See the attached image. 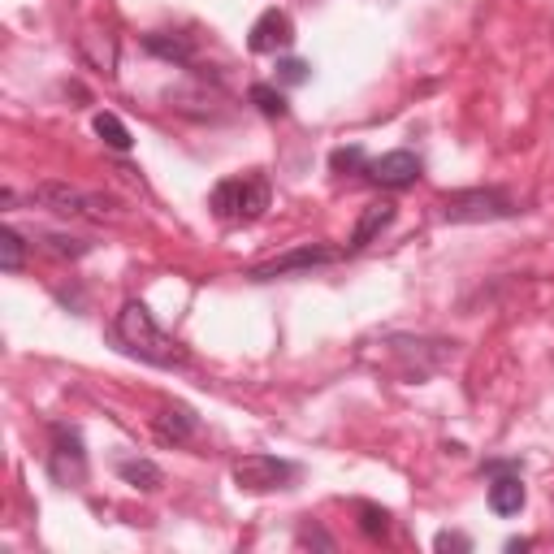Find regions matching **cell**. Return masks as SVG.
<instances>
[{"label": "cell", "instance_id": "cell-8", "mask_svg": "<svg viewBox=\"0 0 554 554\" xmlns=\"http://www.w3.org/2000/svg\"><path fill=\"white\" fill-rule=\"evenodd\" d=\"M420 156L416 152H386V156H377L373 165H368V178L377 182V187H390V191H403V187H412V182L420 178Z\"/></svg>", "mask_w": 554, "mask_h": 554}, {"label": "cell", "instance_id": "cell-10", "mask_svg": "<svg viewBox=\"0 0 554 554\" xmlns=\"http://www.w3.org/2000/svg\"><path fill=\"white\" fill-rule=\"evenodd\" d=\"M524 481L520 472H498V477L490 481V507L498 511V516H520L524 511Z\"/></svg>", "mask_w": 554, "mask_h": 554}, {"label": "cell", "instance_id": "cell-16", "mask_svg": "<svg viewBox=\"0 0 554 554\" xmlns=\"http://www.w3.org/2000/svg\"><path fill=\"white\" fill-rule=\"evenodd\" d=\"M355 511H360V529L364 537H386L390 533V511L386 507H377V503H355Z\"/></svg>", "mask_w": 554, "mask_h": 554}, {"label": "cell", "instance_id": "cell-21", "mask_svg": "<svg viewBox=\"0 0 554 554\" xmlns=\"http://www.w3.org/2000/svg\"><path fill=\"white\" fill-rule=\"evenodd\" d=\"M438 550H472V542L464 533H438V542H433Z\"/></svg>", "mask_w": 554, "mask_h": 554}, {"label": "cell", "instance_id": "cell-1", "mask_svg": "<svg viewBox=\"0 0 554 554\" xmlns=\"http://www.w3.org/2000/svg\"><path fill=\"white\" fill-rule=\"evenodd\" d=\"M113 334L117 342L135 355V360L143 364H156V368H187L191 364V355L187 347H182L178 338H169L161 325H156V316L148 312V303H139V299H130L122 312H117V321H113Z\"/></svg>", "mask_w": 554, "mask_h": 554}, {"label": "cell", "instance_id": "cell-18", "mask_svg": "<svg viewBox=\"0 0 554 554\" xmlns=\"http://www.w3.org/2000/svg\"><path fill=\"white\" fill-rule=\"evenodd\" d=\"M48 252H57V256H70V260H78V256H87L91 252V243H83V239H61V234H48Z\"/></svg>", "mask_w": 554, "mask_h": 554}, {"label": "cell", "instance_id": "cell-5", "mask_svg": "<svg viewBox=\"0 0 554 554\" xmlns=\"http://www.w3.org/2000/svg\"><path fill=\"white\" fill-rule=\"evenodd\" d=\"M230 477L243 494H269V490H286V481L295 477V464H286L277 455H243Z\"/></svg>", "mask_w": 554, "mask_h": 554}, {"label": "cell", "instance_id": "cell-13", "mask_svg": "<svg viewBox=\"0 0 554 554\" xmlns=\"http://www.w3.org/2000/svg\"><path fill=\"white\" fill-rule=\"evenodd\" d=\"M143 48L152 52V57H165V61H174V65H191L195 57V44L191 39H182V35H143Z\"/></svg>", "mask_w": 554, "mask_h": 554}, {"label": "cell", "instance_id": "cell-20", "mask_svg": "<svg viewBox=\"0 0 554 554\" xmlns=\"http://www.w3.org/2000/svg\"><path fill=\"white\" fill-rule=\"evenodd\" d=\"M277 70H282V83H303L308 78V61H282Z\"/></svg>", "mask_w": 554, "mask_h": 554}, {"label": "cell", "instance_id": "cell-9", "mask_svg": "<svg viewBox=\"0 0 554 554\" xmlns=\"http://www.w3.org/2000/svg\"><path fill=\"white\" fill-rule=\"evenodd\" d=\"M195 429H200V420H195L191 407H161V412L152 416V433H156V442H165V446L191 442Z\"/></svg>", "mask_w": 554, "mask_h": 554}, {"label": "cell", "instance_id": "cell-14", "mask_svg": "<svg viewBox=\"0 0 554 554\" xmlns=\"http://www.w3.org/2000/svg\"><path fill=\"white\" fill-rule=\"evenodd\" d=\"M96 135L109 143L113 152H130V143H135V139H130V130H126V122H122V117H113V113H96Z\"/></svg>", "mask_w": 554, "mask_h": 554}, {"label": "cell", "instance_id": "cell-7", "mask_svg": "<svg viewBox=\"0 0 554 554\" xmlns=\"http://www.w3.org/2000/svg\"><path fill=\"white\" fill-rule=\"evenodd\" d=\"M290 44H295V22H290L282 9H265L256 18L252 35H247V48L260 52V57H265V52H282Z\"/></svg>", "mask_w": 554, "mask_h": 554}, {"label": "cell", "instance_id": "cell-4", "mask_svg": "<svg viewBox=\"0 0 554 554\" xmlns=\"http://www.w3.org/2000/svg\"><path fill=\"white\" fill-rule=\"evenodd\" d=\"M516 213V200L498 187H472V191H455L442 200V217L464 226V221H498Z\"/></svg>", "mask_w": 554, "mask_h": 554}, {"label": "cell", "instance_id": "cell-17", "mask_svg": "<svg viewBox=\"0 0 554 554\" xmlns=\"http://www.w3.org/2000/svg\"><path fill=\"white\" fill-rule=\"evenodd\" d=\"M0 269L5 273H18L22 269V234L18 230H0Z\"/></svg>", "mask_w": 554, "mask_h": 554}, {"label": "cell", "instance_id": "cell-19", "mask_svg": "<svg viewBox=\"0 0 554 554\" xmlns=\"http://www.w3.org/2000/svg\"><path fill=\"white\" fill-rule=\"evenodd\" d=\"M360 161H364V152H360V148H338L334 156H329V165H334V169H355Z\"/></svg>", "mask_w": 554, "mask_h": 554}, {"label": "cell", "instance_id": "cell-2", "mask_svg": "<svg viewBox=\"0 0 554 554\" xmlns=\"http://www.w3.org/2000/svg\"><path fill=\"white\" fill-rule=\"evenodd\" d=\"M273 200L269 191V178L265 174H234V178H221L213 195H208V208H213L217 221H226V226H243V221H256L265 217V208Z\"/></svg>", "mask_w": 554, "mask_h": 554}, {"label": "cell", "instance_id": "cell-12", "mask_svg": "<svg viewBox=\"0 0 554 554\" xmlns=\"http://www.w3.org/2000/svg\"><path fill=\"white\" fill-rule=\"evenodd\" d=\"M117 477H122L126 485H135V490H143V494H156L165 485V472L152 464V459H122L117 464Z\"/></svg>", "mask_w": 554, "mask_h": 554}, {"label": "cell", "instance_id": "cell-3", "mask_svg": "<svg viewBox=\"0 0 554 554\" xmlns=\"http://www.w3.org/2000/svg\"><path fill=\"white\" fill-rule=\"evenodd\" d=\"M35 204L52 208L57 217H83V221H109V226H122L130 217L122 204L109 200V195H96V191H83V187H70V182H39L35 187Z\"/></svg>", "mask_w": 554, "mask_h": 554}, {"label": "cell", "instance_id": "cell-6", "mask_svg": "<svg viewBox=\"0 0 554 554\" xmlns=\"http://www.w3.org/2000/svg\"><path fill=\"white\" fill-rule=\"evenodd\" d=\"M338 260H342L338 247L316 243V247H295V252H286V256H273V260H265V265L247 269V277H252V282H273V277H286V273H303V269L338 265Z\"/></svg>", "mask_w": 554, "mask_h": 554}, {"label": "cell", "instance_id": "cell-11", "mask_svg": "<svg viewBox=\"0 0 554 554\" xmlns=\"http://www.w3.org/2000/svg\"><path fill=\"white\" fill-rule=\"evenodd\" d=\"M390 221H394V204H390V200L368 204L364 213H360V221H355V230H351V247H368L381 230L390 226Z\"/></svg>", "mask_w": 554, "mask_h": 554}, {"label": "cell", "instance_id": "cell-15", "mask_svg": "<svg viewBox=\"0 0 554 554\" xmlns=\"http://www.w3.org/2000/svg\"><path fill=\"white\" fill-rule=\"evenodd\" d=\"M247 100H252L265 117H286V113H290L286 96H282L277 87H269V83H252V91H247Z\"/></svg>", "mask_w": 554, "mask_h": 554}]
</instances>
